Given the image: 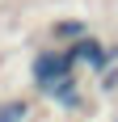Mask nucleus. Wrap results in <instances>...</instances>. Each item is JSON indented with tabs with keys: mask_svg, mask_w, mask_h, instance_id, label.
Masks as SVG:
<instances>
[{
	"mask_svg": "<svg viewBox=\"0 0 118 122\" xmlns=\"http://www.w3.org/2000/svg\"><path fill=\"white\" fill-rule=\"evenodd\" d=\"M25 118V101H9V105H0V122H21Z\"/></svg>",
	"mask_w": 118,
	"mask_h": 122,
	"instance_id": "nucleus-1",
	"label": "nucleus"
}]
</instances>
